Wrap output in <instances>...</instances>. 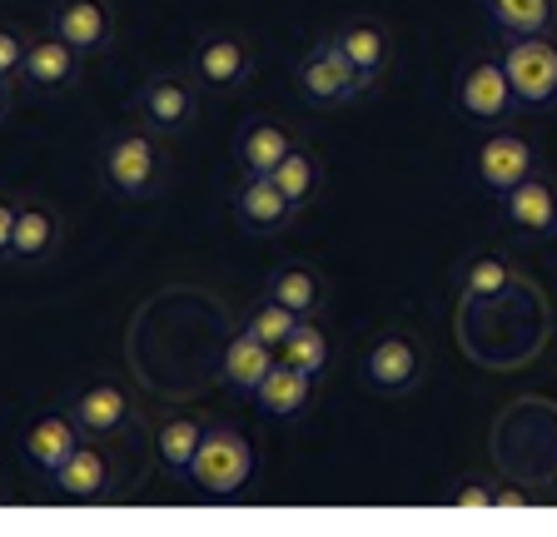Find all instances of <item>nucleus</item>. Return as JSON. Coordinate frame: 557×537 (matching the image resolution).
<instances>
[{
  "mask_svg": "<svg viewBox=\"0 0 557 537\" xmlns=\"http://www.w3.org/2000/svg\"><path fill=\"white\" fill-rule=\"evenodd\" d=\"M50 30H55L60 40H70L81 55H100V50L115 40V15H110L104 0H55Z\"/></svg>",
  "mask_w": 557,
  "mask_h": 537,
  "instance_id": "a211bd4d",
  "label": "nucleus"
},
{
  "mask_svg": "<svg viewBox=\"0 0 557 537\" xmlns=\"http://www.w3.org/2000/svg\"><path fill=\"white\" fill-rule=\"evenodd\" d=\"M443 508H458V513H478V508H493V478L473 473V478H458L443 492Z\"/></svg>",
  "mask_w": 557,
  "mask_h": 537,
  "instance_id": "c85d7f7f",
  "label": "nucleus"
},
{
  "mask_svg": "<svg viewBox=\"0 0 557 537\" xmlns=\"http://www.w3.org/2000/svg\"><path fill=\"white\" fill-rule=\"evenodd\" d=\"M543 492L533 483H518V478H493V508H537Z\"/></svg>",
  "mask_w": 557,
  "mask_h": 537,
  "instance_id": "7c9ffc66",
  "label": "nucleus"
},
{
  "mask_svg": "<svg viewBox=\"0 0 557 537\" xmlns=\"http://www.w3.org/2000/svg\"><path fill=\"white\" fill-rule=\"evenodd\" d=\"M11 115V80H5V75H0V120Z\"/></svg>",
  "mask_w": 557,
  "mask_h": 537,
  "instance_id": "473e14b6",
  "label": "nucleus"
},
{
  "mask_svg": "<svg viewBox=\"0 0 557 537\" xmlns=\"http://www.w3.org/2000/svg\"><path fill=\"white\" fill-rule=\"evenodd\" d=\"M269 179H274V185L289 195L294 210H304V204L319 195V154H313L309 145H294V150L284 154V164H278Z\"/></svg>",
  "mask_w": 557,
  "mask_h": 537,
  "instance_id": "bb28decb",
  "label": "nucleus"
},
{
  "mask_svg": "<svg viewBox=\"0 0 557 537\" xmlns=\"http://www.w3.org/2000/svg\"><path fill=\"white\" fill-rule=\"evenodd\" d=\"M25 50H30V30H21V25H0V75H5V80H21Z\"/></svg>",
  "mask_w": 557,
  "mask_h": 537,
  "instance_id": "c756f323",
  "label": "nucleus"
},
{
  "mask_svg": "<svg viewBox=\"0 0 557 537\" xmlns=\"http://www.w3.org/2000/svg\"><path fill=\"white\" fill-rule=\"evenodd\" d=\"M230 214L234 224H239L244 234H259V239H269V234H284L294 224V204L289 195L274 185L269 175H244L239 185H234L230 195Z\"/></svg>",
  "mask_w": 557,
  "mask_h": 537,
  "instance_id": "f8f14e48",
  "label": "nucleus"
},
{
  "mask_svg": "<svg viewBox=\"0 0 557 537\" xmlns=\"http://www.w3.org/2000/svg\"><path fill=\"white\" fill-rule=\"evenodd\" d=\"M199 438H205V423L189 419V413H170V419L154 428V453H160V463H164V473H170V478L185 483L189 458H195Z\"/></svg>",
  "mask_w": 557,
  "mask_h": 537,
  "instance_id": "b1692460",
  "label": "nucleus"
},
{
  "mask_svg": "<svg viewBox=\"0 0 557 537\" xmlns=\"http://www.w3.org/2000/svg\"><path fill=\"white\" fill-rule=\"evenodd\" d=\"M503 71H508L512 90H518V105L543 115L557 105V40L547 36H503Z\"/></svg>",
  "mask_w": 557,
  "mask_h": 537,
  "instance_id": "20e7f679",
  "label": "nucleus"
},
{
  "mask_svg": "<svg viewBox=\"0 0 557 537\" xmlns=\"http://www.w3.org/2000/svg\"><path fill=\"white\" fill-rule=\"evenodd\" d=\"M46 483L60 492V498H70V502H104L110 492H115L110 458L95 448V438H85V444L75 448V453H70Z\"/></svg>",
  "mask_w": 557,
  "mask_h": 537,
  "instance_id": "f3484780",
  "label": "nucleus"
},
{
  "mask_svg": "<svg viewBox=\"0 0 557 537\" xmlns=\"http://www.w3.org/2000/svg\"><path fill=\"white\" fill-rule=\"evenodd\" d=\"M329 40H334L348 65L359 71L363 90H373V85L388 75V65H394V30H388L379 15H348V21H338L334 30H329Z\"/></svg>",
  "mask_w": 557,
  "mask_h": 537,
  "instance_id": "9b49d317",
  "label": "nucleus"
},
{
  "mask_svg": "<svg viewBox=\"0 0 557 537\" xmlns=\"http://www.w3.org/2000/svg\"><path fill=\"white\" fill-rule=\"evenodd\" d=\"M518 268L508 264L503 254H468L463 264H458V294L463 299H473V304H498L503 294L518 289Z\"/></svg>",
  "mask_w": 557,
  "mask_h": 537,
  "instance_id": "5701e85b",
  "label": "nucleus"
},
{
  "mask_svg": "<svg viewBox=\"0 0 557 537\" xmlns=\"http://www.w3.org/2000/svg\"><path fill=\"white\" fill-rule=\"evenodd\" d=\"M264 294L269 299H278L284 309H294L299 319H313L319 309H324V299H329V284H324V274H319L313 264L294 259V264H278L274 274H269Z\"/></svg>",
  "mask_w": 557,
  "mask_h": 537,
  "instance_id": "aec40b11",
  "label": "nucleus"
},
{
  "mask_svg": "<svg viewBox=\"0 0 557 537\" xmlns=\"http://www.w3.org/2000/svg\"><path fill=\"white\" fill-rule=\"evenodd\" d=\"M274 363H278L274 344H264L259 334L239 328V334H230V344L220 349V384L230 388V394L255 398V388L269 378V369H274Z\"/></svg>",
  "mask_w": 557,
  "mask_h": 537,
  "instance_id": "6ab92c4d",
  "label": "nucleus"
},
{
  "mask_svg": "<svg viewBox=\"0 0 557 537\" xmlns=\"http://www.w3.org/2000/svg\"><path fill=\"white\" fill-rule=\"evenodd\" d=\"M503 229L522 245H547L557 239V185L547 179V170H537L533 179H522L518 189L498 195Z\"/></svg>",
  "mask_w": 557,
  "mask_h": 537,
  "instance_id": "9d476101",
  "label": "nucleus"
},
{
  "mask_svg": "<svg viewBox=\"0 0 557 537\" xmlns=\"http://www.w3.org/2000/svg\"><path fill=\"white\" fill-rule=\"evenodd\" d=\"M170 160H164V135H154L150 125H115L100 145V185L120 204H145L164 189Z\"/></svg>",
  "mask_w": 557,
  "mask_h": 537,
  "instance_id": "f257e3e1",
  "label": "nucleus"
},
{
  "mask_svg": "<svg viewBox=\"0 0 557 537\" xmlns=\"http://www.w3.org/2000/svg\"><path fill=\"white\" fill-rule=\"evenodd\" d=\"M60 249V214L50 204H21V220H15V239H11V264L30 268L46 264L50 254Z\"/></svg>",
  "mask_w": 557,
  "mask_h": 537,
  "instance_id": "412c9836",
  "label": "nucleus"
},
{
  "mask_svg": "<svg viewBox=\"0 0 557 537\" xmlns=\"http://www.w3.org/2000/svg\"><path fill=\"white\" fill-rule=\"evenodd\" d=\"M483 11L503 36H547L557 25V0H483Z\"/></svg>",
  "mask_w": 557,
  "mask_h": 537,
  "instance_id": "393cba45",
  "label": "nucleus"
},
{
  "mask_svg": "<svg viewBox=\"0 0 557 537\" xmlns=\"http://www.w3.org/2000/svg\"><path fill=\"white\" fill-rule=\"evenodd\" d=\"M189 75H195L199 90H214V95L239 90L255 75V46L244 36H234V30H209L189 50Z\"/></svg>",
  "mask_w": 557,
  "mask_h": 537,
  "instance_id": "6e6552de",
  "label": "nucleus"
},
{
  "mask_svg": "<svg viewBox=\"0 0 557 537\" xmlns=\"http://www.w3.org/2000/svg\"><path fill=\"white\" fill-rule=\"evenodd\" d=\"M15 220H21V204H15V199H0V259H11Z\"/></svg>",
  "mask_w": 557,
  "mask_h": 537,
  "instance_id": "2f4dec72",
  "label": "nucleus"
},
{
  "mask_svg": "<svg viewBox=\"0 0 557 537\" xmlns=\"http://www.w3.org/2000/svg\"><path fill=\"white\" fill-rule=\"evenodd\" d=\"M294 324H299V314H294V309H284L278 299H269V294L259 299L255 309H249V314H244V328H249V334H259L264 344H274V349L294 334Z\"/></svg>",
  "mask_w": 557,
  "mask_h": 537,
  "instance_id": "cd10ccee",
  "label": "nucleus"
},
{
  "mask_svg": "<svg viewBox=\"0 0 557 537\" xmlns=\"http://www.w3.org/2000/svg\"><path fill=\"white\" fill-rule=\"evenodd\" d=\"M255 467H259L255 438L239 433L234 423H214V428H205L195 458H189L185 483L199 492V498L224 502V498H239V492L255 483Z\"/></svg>",
  "mask_w": 557,
  "mask_h": 537,
  "instance_id": "f03ea898",
  "label": "nucleus"
},
{
  "mask_svg": "<svg viewBox=\"0 0 557 537\" xmlns=\"http://www.w3.org/2000/svg\"><path fill=\"white\" fill-rule=\"evenodd\" d=\"M278 359L319 378V374H329V363H334V339H329V334L313 324V319H299L289 339L278 344Z\"/></svg>",
  "mask_w": 557,
  "mask_h": 537,
  "instance_id": "a878e982",
  "label": "nucleus"
},
{
  "mask_svg": "<svg viewBox=\"0 0 557 537\" xmlns=\"http://www.w3.org/2000/svg\"><path fill=\"white\" fill-rule=\"evenodd\" d=\"M429 374V349L413 328H383L363 353V388L373 398H408Z\"/></svg>",
  "mask_w": 557,
  "mask_h": 537,
  "instance_id": "7ed1b4c3",
  "label": "nucleus"
},
{
  "mask_svg": "<svg viewBox=\"0 0 557 537\" xmlns=\"http://www.w3.org/2000/svg\"><path fill=\"white\" fill-rule=\"evenodd\" d=\"M543 492L557 502V463H553V473H547V488H543Z\"/></svg>",
  "mask_w": 557,
  "mask_h": 537,
  "instance_id": "72a5a7b5",
  "label": "nucleus"
},
{
  "mask_svg": "<svg viewBox=\"0 0 557 537\" xmlns=\"http://www.w3.org/2000/svg\"><path fill=\"white\" fill-rule=\"evenodd\" d=\"M537 170H543L537 145L508 125H493V135H483V145H478V154H473V175L493 199L518 189L522 179H533Z\"/></svg>",
  "mask_w": 557,
  "mask_h": 537,
  "instance_id": "0eeeda50",
  "label": "nucleus"
},
{
  "mask_svg": "<svg viewBox=\"0 0 557 537\" xmlns=\"http://www.w3.org/2000/svg\"><path fill=\"white\" fill-rule=\"evenodd\" d=\"M255 403L269 413V419H299V413L313 403V374H304V369L278 359L274 369H269L264 384L255 388Z\"/></svg>",
  "mask_w": 557,
  "mask_h": 537,
  "instance_id": "4be33fe9",
  "label": "nucleus"
},
{
  "mask_svg": "<svg viewBox=\"0 0 557 537\" xmlns=\"http://www.w3.org/2000/svg\"><path fill=\"white\" fill-rule=\"evenodd\" d=\"M294 145L299 140H294L289 125H278V120H269V115H255L234 129V164H239V175H274Z\"/></svg>",
  "mask_w": 557,
  "mask_h": 537,
  "instance_id": "dca6fc26",
  "label": "nucleus"
},
{
  "mask_svg": "<svg viewBox=\"0 0 557 537\" xmlns=\"http://www.w3.org/2000/svg\"><path fill=\"white\" fill-rule=\"evenodd\" d=\"M453 105L473 125H508L518 115V90H512L508 71L498 55H473L453 80Z\"/></svg>",
  "mask_w": 557,
  "mask_h": 537,
  "instance_id": "39448f33",
  "label": "nucleus"
},
{
  "mask_svg": "<svg viewBox=\"0 0 557 537\" xmlns=\"http://www.w3.org/2000/svg\"><path fill=\"white\" fill-rule=\"evenodd\" d=\"M199 115V85L195 75H150V80L135 90V120L139 125H150L154 135H180V129H189Z\"/></svg>",
  "mask_w": 557,
  "mask_h": 537,
  "instance_id": "1a4fd4ad",
  "label": "nucleus"
},
{
  "mask_svg": "<svg viewBox=\"0 0 557 537\" xmlns=\"http://www.w3.org/2000/svg\"><path fill=\"white\" fill-rule=\"evenodd\" d=\"M85 444V433L75 428V419L70 413H46V419H30L21 433V458L30 473H40V478H50L60 463H65L75 448Z\"/></svg>",
  "mask_w": 557,
  "mask_h": 537,
  "instance_id": "2eb2a0df",
  "label": "nucleus"
},
{
  "mask_svg": "<svg viewBox=\"0 0 557 537\" xmlns=\"http://www.w3.org/2000/svg\"><path fill=\"white\" fill-rule=\"evenodd\" d=\"M65 413L75 419V428L85 433V438H95V444H104V438H120V433H129V419H135V403H129V394L120 384H85L81 394L65 403Z\"/></svg>",
  "mask_w": 557,
  "mask_h": 537,
  "instance_id": "ddd939ff",
  "label": "nucleus"
},
{
  "mask_svg": "<svg viewBox=\"0 0 557 537\" xmlns=\"http://www.w3.org/2000/svg\"><path fill=\"white\" fill-rule=\"evenodd\" d=\"M294 90L319 110H338V105H354V100H359L363 80L344 60V50L324 36V40H313V46L304 50V60L294 65Z\"/></svg>",
  "mask_w": 557,
  "mask_h": 537,
  "instance_id": "423d86ee",
  "label": "nucleus"
},
{
  "mask_svg": "<svg viewBox=\"0 0 557 537\" xmlns=\"http://www.w3.org/2000/svg\"><path fill=\"white\" fill-rule=\"evenodd\" d=\"M81 60L85 55L70 46V40H60L55 30H46V36H30L21 80L30 85V90H40V95H60V90H70V85L81 80Z\"/></svg>",
  "mask_w": 557,
  "mask_h": 537,
  "instance_id": "4468645a",
  "label": "nucleus"
}]
</instances>
